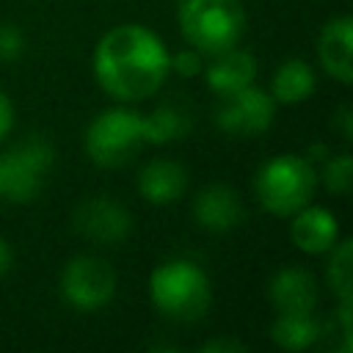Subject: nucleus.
Instances as JSON below:
<instances>
[{"label": "nucleus", "instance_id": "17", "mask_svg": "<svg viewBox=\"0 0 353 353\" xmlns=\"http://www.w3.org/2000/svg\"><path fill=\"white\" fill-rule=\"evenodd\" d=\"M323 328L312 314H287L279 312L270 325V339L281 350H306L320 339Z\"/></svg>", "mask_w": 353, "mask_h": 353}, {"label": "nucleus", "instance_id": "2", "mask_svg": "<svg viewBox=\"0 0 353 353\" xmlns=\"http://www.w3.org/2000/svg\"><path fill=\"white\" fill-rule=\"evenodd\" d=\"M149 298L154 309L179 323H193L207 314L212 287L207 273L190 259H168L149 276Z\"/></svg>", "mask_w": 353, "mask_h": 353}, {"label": "nucleus", "instance_id": "26", "mask_svg": "<svg viewBox=\"0 0 353 353\" xmlns=\"http://www.w3.org/2000/svg\"><path fill=\"white\" fill-rule=\"evenodd\" d=\"M339 127H342V135L350 138L353 135V116H350V108H339Z\"/></svg>", "mask_w": 353, "mask_h": 353}, {"label": "nucleus", "instance_id": "4", "mask_svg": "<svg viewBox=\"0 0 353 353\" xmlns=\"http://www.w3.org/2000/svg\"><path fill=\"white\" fill-rule=\"evenodd\" d=\"M317 188V171L309 157L301 154H276L259 165L254 176V193L259 204L276 215L290 218L306 207Z\"/></svg>", "mask_w": 353, "mask_h": 353}, {"label": "nucleus", "instance_id": "12", "mask_svg": "<svg viewBox=\"0 0 353 353\" xmlns=\"http://www.w3.org/2000/svg\"><path fill=\"white\" fill-rule=\"evenodd\" d=\"M201 72H204V80L212 94L229 97L256 80V58L248 50H240L234 44L223 52H215L212 61Z\"/></svg>", "mask_w": 353, "mask_h": 353}, {"label": "nucleus", "instance_id": "18", "mask_svg": "<svg viewBox=\"0 0 353 353\" xmlns=\"http://www.w3.org/2000/svg\"><path fill=\"white\" fill-rule=\"evenodd\" d=\"M190 132V116L182 108L160 105L143 116V141L146 143H171Z\"/></svg>", "mask_w": 353, "mask_h": 353}, {"label": "nucleus", "instance_id": "6", "mask_svg": "<svg viewBox=\"0 0 353 353\" xmlns=\"http://www.w3.org/2000/svg\"><path fill=\"white\" fill-rule=\"evenodd\" d=\"M55 163V149L44 138H25L0 157V196L14 204L33 201Z\"/></svg>", "mask_w": 353, "mask_h": 353}, {"label": "nucleus", "instance_id": "8", "mask_svg": "<svg viewBox=\"0 0 353 353\" xmlns=\"http://www.w3.org/2000/svg\"><path fill=\"white\" fill-rule=\"evenodd\" d=\"M221 99L223 102L218 105L215 124L232 138L262 135L276 119V99L270 97V91H262L254 83Z\"/></svg>", "mask_w": 353, "mask_h": 353}, {"label": "nucleus", "instance_id": "5", "mask_svg": "<svg viewBox=\"0 0 353 353\" xmlns=\"http://www.w3.org/2000/svg\"><path fill=\"white\" fill-rule=\"evenodd\" d=\"M143 116L130 108H108L85 127L83 146L91 163L119 168L130 163L143 146Z\"/></svg>", "mask_w": 353, "mask_h": 353}, {"label": "nucleus", "instance_id": "3", "mask_svg": "<svg viewBox=\"0 0 353 353\" xmlns=\"http://www.w3.org/2000/svg\"><path fill=\"white\" fill-rule=\"evenodd\" d=\"M176 22L193 50L215 55L240 44L248 28V14L240 0H179Z\"/></svg>", "mask_w": 353, "mask_h": 353}, {"label": "nucleus", "instance_id": "7", "mask_svg": "<svg viewBox=\"0 0 353 353\" xmlns=\"http://www.w3.org/2000/svg\"><path fill=\"white\" fill-rule=\"evenodd\" d=\"M116 292V273L102 256L80 254L61 270V298L77 312H97L110 303Z\"/></svg>", "mask_w": 353, "mask_h": 353}, {"label": "nucleus", "instance_id": "23", "mask_svg": "<svg viewBox=\"0 0 353 353\" xmlns=\"http://www.w3.org/2000/svg\"><path fill=\"white\" fill-rule=\"evenodd\" d=\"M11 127H14V105H11V99L0 91V141L11 132Z\"/></svg>", "mask_w": 353, "mask_h": 353}, {"label": "nucleus", "instance_id": "22", "mask_svg": "<svg viewBox=\"0 0 353 353\" xmlns=\"http://www.w3.org/2000/svg\"><path fill=\"white\" fill-rule=\"evenodd\" d=\"M204 69V61H201V52L188 47V50H179L176 55H171V72L182 74V77H196L201 74Z\"/></svg>", "mask_w": 353, "mask_h": 353}, {"label": "nucleus", "instance_id": "21", "mask_svg": "<svg viewBox=\"0 0 353 353\" xmlns=\"http://www.w3.org/2000/svg\"><path fill=\"white\" fill-rule=\"evenodd\" d=\"M25 52V36L17 25H0V63H11Z\"/></svg>", "mask_w": 353, "mask_h": 353}, {"label": "nucleus", "instance_id": "19", "mask_svg": "<svg viewBox=\"0 0 353 353\" xmlns=\"http://www.w3.org/2000/svg\"><path fill=\"white\" fill-rule=\"evenodd\" d=\"M328 254V284L339 301H350V240H336Z\"/></svg>", "mask_w": 353, "mask_h": 353}, {"label": "nucleus", "instance_id": "20", "mask_svg": "<svg viewBox=\"0 0 353 353\" xmlns=\"http://www.w3.org/2000/svg\"><path fill=\"white\" fill-rule=\"evenodd\" d=\"M323 182L331 193H339V196H345L350 190V185H353V160H350L347 152L331 157L323 165Z\"/></svg>", "mask_w": 353, "mask_h": 353}, {"label": "nucleus", "instance_id": "24", "mask_svg": "<svg viewBox=\"0 0 353 353\" xmlns=\"http://www.w3.org/2000/svg\"><path fill=\"white\" fill-rule=\"evenodd\" d=\"M201 350H207V353H218V350H232V353H240V350H245V345L240 342V339H210Z\"/></svg>", "mask_w": 353, "mask_h": 353}, {"label": "nucleus", "instance_id": "16", "mask_svg": "<svg viewBox=\"0 0 353 353\" xmlns=\"http://www.w3.org/2000/svg\"><path fill=\"white\" fill-rule=\"evenodd\" d=\"M317 88V74L314 69L301 61V58H290L284 61L270 80V97L281 105H298L303 99H309Z\"/></svg>", "mask_w": 353, "mask_h": 353}, {"label": "nucleus", "instance_id": "25", "mask_svg": "<svg viewBox=\"0 0 353 353\" xmlns=\"http://www.w3.org/2000/svg\"><path fill=\"white\" fill-rule=\"evenodd\" d=\"M11 262H14V251H11V245L0 237V276H6V273L11 270Z\"/></svg>", "mask_w": 353, "mask_h": 353}, {"label": "nucleus", "instance_id": "11", "mask_svg": "<svg viewBox=\"0 0 353 353\" xmlns=\"http://www.w3.org/2000/svg\"><path fill=\"white\" fill-rule=\"evenodd\" d=\"M290 237L298 251L303 254H328L334 243L339 240V223L336 215L325 207L306 204L295 215H290Z\"/></svg>", "mask_w": 353, "mask_h": 353}, {"label": "nucleus", "instance_id": "13", "mask_svg": "<svg viewBox=\"0 0 353 353\" xmlns=\"http://www.w3.org/2000/svg\"><path fill=\"white\" fill-rule=\"evenodd\" d=\"M243 215H245V210H243L237 190L223 185V182L207 185L193 201L196 223L210 229V232H229L243 221Z\"/></svg>", "mask_w": 353, "mask_h": 353}, {"label": "nucleus", "instance_id": "15", "mask_svg": "<svg viewBox=\"0 0 353 353\" xmlns=\"http://www.w3.org/2000/svg\"><path fill=\"white\" fill-rule=\"evenodd\" d=\"M188 188V171L176 160H152L138 174V190L149 204H171Z\"/></svg>", "mask_w": 353, "mask_h": 353}, {"label": "nucleus", "instance_id": "9", "mask_svg": "<svg viewBox=\"0 0 353 353\" xmlns=\"http://www.w3.org/2000/svg\"><path fill=\"white\" fill-rule=\"evenodd\" d=\"M74 229L91 243L116 245L132 232V215L116 199L94 196L74 210Z\"/></svg>", "mask_w": 353, "mask_h": 353}, {"label": "nucleus", "instance_id": "14", "mask_svg": "<svg viewBox=\"0 0 353 353\" xmlns=\"http://www.w3.org/2000/svg\"><path fill=\"white\" fill-rule=\"evenodd\" d=\"M268 298L276 312L312 314V309L317 306L314 276L303 268H281L268 284Z\"/></svg>", "mask_w": 353, "mask_h": 353}, {"label": "nucleus", "instance_id": "1", "mask_svg": "<svg viewBox=\"0 0 353 353\" xmlns=\"http://www.w3.org/2000/svg\"><path fill=\"white\" fill-rule=\"evenodd\" d=\"M94 77L119 102L152 97L171 72V52L163 39L138 22H121L102 33L94 47Z\"/></svg>", "mask_w": 353, "mask_h": 353}, {"label": "nucleus", "instance_id": "10", "mask_svg": "<svg viewBox=\"0 0 353 353\" xmlns=\"http://www.w3.org/2000/svg\"><path fill=\"white\" fill-rule=\"evenodd\" d=\"M317 58L325 74L339 83L353 80V19L347 14L334 17L323 25L317 36Z\"/></svg>", "mask_w": 353, "mask_h": 353}]
</instances>
